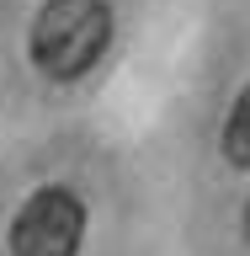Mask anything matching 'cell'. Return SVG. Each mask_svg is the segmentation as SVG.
Masks as SVG:
<instances>
[{
	"label": "cell",
	"instance_id": "cell-1",
	"mask_svg": "<svg viewBox=\"0 0 250 256\" xmlns=\"http://www.w3.org/2000/svg\"><path fill=\"white\" fill-rule=\"evenodd\" d=\"M27 48L48 80L91 75L112 48V6L107 0H43L32 16Z\"/></svg>",
	"mask_w": 250,
	"mask_h": 256
},
{
	"label": "cell",
	"instance_id": "cell-2",
	"mask_svg": "<svg viewBox=\"0 0 250 256\" xmlns=\"http://www.w3.org/2000/svg\"><path fill=\"white\" fill-rule=\"evenodd\" d=\"M85 203L75 187H37L11 219V256H80Z\"/></svg>",
	"mask_w": 250,
	"mask_h": 256
},
{
	"label": "cell",
	"instance_id": "cell-3",
	"mask_svg": "<svg viewBox=\"0 0 250 256\" xmlns=\"http://www.w3.org/2000/svg\"><path fill=\"white\" fill-rule=\"evenodd\" d=\"M224 160L240 166V171H250V86L235 96V107L224 118Z\"/></svg>",
	"mask_w": 250,
	"mask_h": 256
},
{
	"label": "cell",
	"instance_id": "cell-4",
	"mask_svg": "<svg viewBox=\"0 0 250 256\" xmlns=\"http://www.w3.org/2000/svg\"><path fill=\"white\" fill-rule=\"evenodd\" d=\"M245 235H250V203H245Z\"/></svg>",
	"mask_w": 250,
	"mask_h": 256
}]
</instances>
